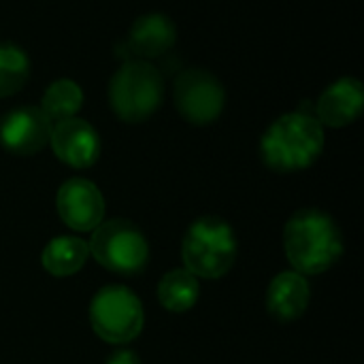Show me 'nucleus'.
Returning <instances> with one entry per match:
<instances>
[{
    "label": "nucleus",
    "instance_id": "nucleus-16",
    "mask_svg": "<svg viewBox=\"0 0 364 364\" xmlns=\"http://www.w3.org/2000/svg\"><path fill=\"white\" fill-rule=\"evenodd\" d=\"M81 105H83L81 87L70 79H58L47 87L41 109L51 119V124H55V122L75 117Z\"/></svg>",
    "mask_w": 364,
    "mask_h": 364
},
{
    "label": "nucleus",
    "instance_id": "nucleus-8",
    "mask_svg": "<svg viewBox=\"0 0 364 364\" xmlns=\"http://www.w3.org/2000/svg\"><path fill=\"white\" fill-rule=\"evenodd\" d=\"M55 209L62 222L79 232H92L105 218V198L96 183L75 177L60 186Z\"/></svg>",
    "mask_w": 364,
    "mask_h": 364
},
{
    "label": "nucleus",
    "instance_id": "nucleus-4",
    "mask_svg": "<svg viewBox=\"0 0 364 364\" xmlns=\"http://www.w3.org/2000/svg\"><path fill=\"white\" fill-rule=\"evenodd\" d=\"M162 75L145 62H124L109 83V100L115 115L124 122H143L156 113L162 102Z\"/></svg>",
    "mask_w": 364,
    "mask_h": 364
},
{
    "label": "nucleus",
    "instance_id": "nucleus-11",
    "mask_svg": "<svg viewBox=\"0 0 364 364\" xmlns=\"http://www.w3.org/2000/svg\"><path fill=\"white\" fill-rule=\"evenodd\" d=\"M364 107L363 83L356 77H341L324 90L316 105V119L322 126L343 128L360 117Z\"/></svg>",
    "mask_w": 364,
    "mask_h": 364
},
{
    "label": "nucleus",
    "instance_id": "nucleus-3",
    "mask_svg": "<svg viewBox=\"0 0 364 364\" xmlns=\"http://www.w3.org/2000/svg\"><path fill=\"white\" fill-rule=\"evenodd\" d=\"M181 256L192 275L218 279L226 275L237 260V237L228 222L215 215H205L188 228Z\"/></svg>",
    "mask_w": 364,
    "mask_h": 364
},
{
    "label": "nucleus",
    "instance_id": "nucleus-10",
    "mask_svg": "<svg viewBox=\"0 0 364 364\" xmlns=\"http://www.w3.org/2000/svg\"><path fill=\"white\" fill-rule=\"evenodd\" d=\"M49 145L58 160L73 168H87L100 156V136L87 122L68 117L51 126Z\"/></svg>",
    "mask_w": 364,
    "mask_h": 364
},
{
    "label": "nucleus",
    "instance_id": "nucleus-14",
    "mask_svg": "<svg viewBox=\"0 0 364 364\" xmlns=\"http://www.w3.org/2000/svg\"><path fill=\"white\" fill-rule=\"evenodd\" d=\"M87 256H90V247L83 239L55 237L45 245L41 254V262L45 271L51 273L53 277H70L83 269V264L87 262Z\"/></svg>",
    "mask_w": 364,
    "mask_h": 364
},
{
    "label": "nucleus",
    "instance_id": "nucleus-6",
    "mask_svg": "<svg viewBox=\"0 0 364 364\" xmlns=\"http://www.w3.org/2000/svg\"><path fill=\"white\" fill-rule=\"evenodd\" d=\"M90 322L102 341L124 346L141 335L145 314L139 296L130 288L107 286L92 299Z\"/></svg>",
    "mask_w": 364,
    "mask_h": 364
},
{
    "label": "nucleus",
    "instance_id": "nucleus-7",
    "mask_svg": "<svg viewBox=\"0 0 364 364\" xmlns=\"http://www.w3.org/2000/svg\"><path fill=\"white\" fill-rule=\"evenodd\" d=\"M175 107L190 124H211L224 109V87L205 68H186L175 79Z\"/></svg>",
    "mask_w": 364,
    "mask_h": 364
},
{
    "label": "nucleus",
    "instance_id": "nucleus-12",
    "mask_svg": "<svg viewBox=\"0 0 364 364\" xmlns=\"http://www.w3.org/2000/svg\"><path fill=\"white\" fill-rule=\"evenodd\" d=\"M309 282L305 275L296 271H284L279 273L267 292V309L269 314L279 322H292L299 320L307 307H309Z\"/></svg>",
    "mask_w": 364,
    "mask_h": 364
},
{
    "label": "nucleus",
    "instance_id": "nucleus-5",
    "mask_svg": "<svg viewBox=\"0 0 364 364\" xmlns=\"http://www.w3.org/2000/svg\"><path fill=\"white\" fill-rule=\"evenodd\" d=\"M96 262L119 275H134L145 269L149 258V245L145 235L128 220L100 222L92 230L87 243Z\"/></svg>",
    "mask_w": 364,
    "mask_h": 364
},
{
    "label": "nucleus",
    "instance_id": "nucleus-13",
    "mask_svg": "<svg viewBox=\"0 0 364 364\" xmlns=\"http://www.w3.org/2000/svg\"><path fill=\"white\" fill-rule=\"evenodd\" d=\"M177 41V28L164 13L141 15L128 36V49L139 58H160Z\"/></svg>",
    "mask_w": 364,
    "mask_h": 364
},
{
    "label": "nucleus",
    "instance_id": "nucleus-17",
    "mask_svg": "<svg viewBox=\"0 0 364 364\" xmlns=\"http://www.w3.org/2000/svg\"><path fill=\"white\" fill-rule=\"evenodd\" d=\"M30 75V62L23 49L13 43H0V98L19 92Z\"/></svg>",
    "mask_w": 364,
    "mask_h": 364
},
{
    "label": "nucleus",
    "instance_id": "nucleus-2",
    "mask_svg": "<svg viewBox=\"0 0 364 364\" xmlns=\"http://www.w3.org/2000/svg\"><path fill=\"white\" fill-rule=\"evenodd\" d=\"M324 149V128L314 113L294 111L275 119L260 141V154L269 168L279 173L311 166Z\"/></svg>",
    "mask_w": 364,
    "mask_h": 364
},
{
    "label": "nucleus",
    "instance_id": "nucleus-15",
    "mask_svg": "<svg viewBox=\"0 0 364 364\" xmlns=\"http://www.w3.org/2000/svg\"><path fill=\"white\" fill-rule=\"evenodd\" d=\"M198 277L188 269H175L166 273L158 284V301L171 314H183L198 301Z\"/></svg>",
    "mask_w": 364,
    "mask_h": 364
},
{
    "label": "nucleus",
    "instance_id": "nucleus-1",
    "mask_svg": "<svg viewBox=\"0 0 364 364\" xmlns=\"http://www.w3.org/2000/svg\"><path fill=\"white\" fill-rule=\"evenodd\" d=\"M288 262L301 275L328 271L343 254V237L335 220L320 209L296 211L284 230Z\"/></svg>",
    "mask_w": 364,
    "mask_h": 364
},
{
    "label": "nucleus",
    "instance_id": "nucleus-18",
    "mask_svg": "<svg viewBox=\"0 0 364 364\" xmlns=\"http://www.w3.org/2000/svg\"><path fill=\"white\" fill-rule=\"evenodd\" d=\"M107 364H141L139 356L130 350H117L113 352L109 358H107Z\"/></svg>",
    "mask_w": 364,
    "mask_h": 364
},
{
    "label": "nucleus",
    "instance_id": "nucleus-9",
    "mask_svg": "<svg viewBox=\"0 0 364 364\" xmlns=\"http://www.w3.org/2000/svg\"><path fill=\"white\" fill-rule=\"evenodd\" d=\"M51 119L41 107H19L0 119V145L17 156H32L49 143Z\"/></svg>",
    "mask_w": 364,
    "mask_h": 364
}]
</instances>
